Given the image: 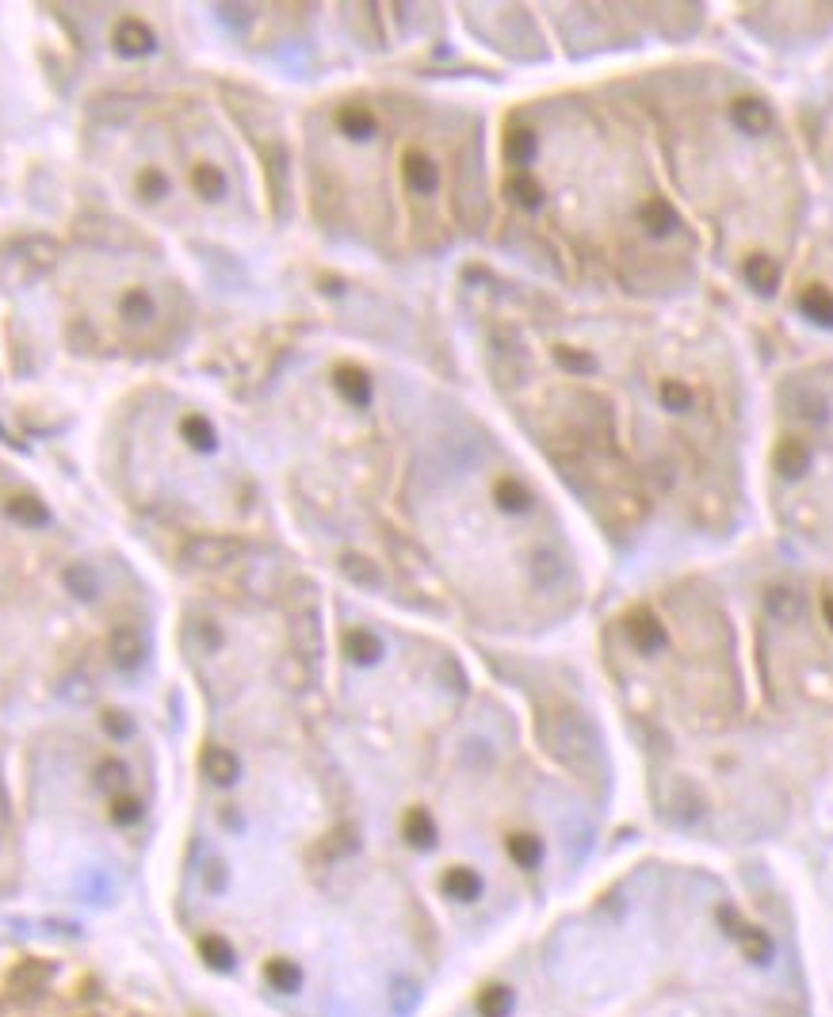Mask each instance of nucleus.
<instances>
[{
    "mask_svg": "<svg viewBox=\"0 0 833 1017\" xmlns=\"http://www.w3.org/2000/svg\"><path fill=\"white\" fill-rule=\"evenodd\" d=\"M344 654L352 658V662H360V666H371V662H379V654H383V643L364 628H352L344 635Z\"/></svg>",
    "mask_w": 833,
    "mask_h": 1017,
    "instance_id": "nucleus-9",
    "label": "nucleus"
},
{
    "mask_svg": "<svg viewBox=\"0 0 833 1017\" xmlns=\"http://www.w3.org/2000/svg\"><path fill=\"white\" fill-rule=\"evenodd\" d=\"M669 815L677 819V823H684V826H692V823H700L704 819V792L692 784L688 777H681V780H673V796H669Z\"/></svg>",
    "mask_w": 833,
    "mask_h": 1017,
    "instance_id": "nucleus-3",
    "label": "nucleus"
},
{
    "mask_svg": "<svg viewBox=\"0 0 833 1017\" xmlns=\"http://www.w3.org/2000/svg\"><path fill=\"white\" fill-rule=\"evenodd\" d=\"M402 173H406V184L413 192H432L436 188V165L428 161L425 153H409L406 161H402Z\"/></svg>",
    "mask_w": 833,
    "mask_h": 1017,
    "instance_id": "nucleus-12",
    "label": "nucleus"
},
{
    "mask_svg": "<svg viewBox=\"0 0 833 1017\" xmlns=\"http://www.w3.org/2000/svg\"><path fill=\"white\" fill-rule=\"evenodd\" d=\"M199 953H203V960H207L211 968H218V972L234 968V949H230L218 933H211V937H203V941H199Z\"/></svg>",
    "mask_w": 833,
    "mask_h": 1017,
    "instance_id": "nucleus-19",
    "label": "nucleus"
},
{
    "mask_svg": "<svg viewBox=\"0 0 833 1017\" xmlns=\"http://www.w3.org/2000/svg\"><path fill=\"white\" fill-rule=\"evenodd\" d=\"M734 941H738V949L746 960L753 964H769L772 960V937L761 926H749V922H738L734 926Z\"/></svg>",
    "mask_w": 833,
    "mask_h": 1017,
    "instance_id": "nucleus-6",
    "label": "nucleus"
},
{
    "mask_svg": "<svg viewBox=\"0 0 833 1017\" xmlns=\"http://www.w3.org/2000/svg\"><path fill=\"white\" fill-rule=\"evenodd\" d=\"M516 1006L513 991L505 987V983H490L482 995H478V1014L482 1017H509Z\"/></svg>",
    "mask_w": 833,
    "mask_h": 1017,
    "instance_id": "nucleus-16",
    "label": "nucleus"
},
{
    "mask_svg": "<svg viewBox=\"0 0 833 1017\" xmlns=\"http://www.w3.org/2000/svg\"><path fill=\"white\" fill-rule=\"evenodd\" d=\"M623 631H627V639H631V647L639 650V654H658L665 647V624L654 616V612H631L627 620H623Z\"/></svg>",
    "mask_w": 833,
    "mask_h": 1017,
    "instance_id": "nucleus-2",
    "label": "nucleus"
},
{
    "mask_svg": "<svg viewBox=\"0 0 833 1017\" xmlns=\"http://www.w3.org/2000/svg\"><path fill=\"white\" fill-rule=\"evenodd\" d=\"M142 658V639L138 635H119L115 639V662L119 666H134Z\"/></svg>",
    "mask_w": 833,
    "mask_h": 1017,
    "instance_id": "nucleus-22",
    "label": "nucleus"
},
{
    "mask_svg": "<svg viewBox=\"0 0 833 1017\" xmlns=\"http://www.w3.org/2000/svg\"><path fill=\"white\" fill-rule=\"evenodd\" d=\"M776 467H780V475L784 478H799L807 471V448H803V440H784L780 448H776Z\"/></svg>",
    "mask_w": 833,
    "mask_h": 1017,
    "instance_id": "nucleus-17",
    "label": "nucleus"
},
{
    "mask_svg": "<svg viewBox=\"0 0 833 1017\" xmlns=\"http://www.w3.org/2000/svg\"><path fill=\"white\" fill-rule=\"evenodd\" d=\"M746 280L753 283L757 291H772V287H776V280H780V272H776L772 257H765V253H753V257L746 260Z\"/></svg>",
    "mask_w": 833,
    "mask_h": 1017,
    "instance_id": "nucleus-18",
    "label": "nucleus"
},
{
    "mask_svg": "<svg viewBox=\"0 0 833 1017\" xmlns=\"http://www.w3.org/2000/svg\"><path fill=\"white\" fill-rule=\"evenodd\" d=\"M795 413H799V417H811V421H822V417H826V402H822L818 394H803Z\"/></svg>",
    "mask_w": 833,
    "mask_h": 1017,
    "instance_id": "nucleus-23",
    "label": "nucleus"
},
{
    "mask_svg": "<svg viewBox=\"0 0 833 1017\" xmlns=\"http://www.w3.org/2000/svg\"><path fill=\"white\" fill-rule=\"evenodd\" d=\"M203 769H207V777H211L214 784H234L237 773H241L237 758L230 750H222V746H211V750L203 754Z\"/></svg>",
    "mask_w": 833,
    "mask_h": 1017,
    "instance_id": "nucleus-14",
    "label": "nucleus"
},
{
    "mask_svg": "<svg viewBox=\"0 0 833 1017\" xmlns=\"http://www.w3.org/2000/svg\"><path fill=\"white\" fill-rule=\"evenodd\" d=\"M539 735H543V746L551 750V758L562 761L577 777H589V773L600 769L597 738H593L589 723L581 719L577 708H566V704L547 708L543 719H539Z\"/></svg>",
    "mask_w": 833,
    "mask_h": 1017,
    "instance_id": "nucleus-1",
    "label": "nucleus"
},
{
    "mask_svg": "<svg viewBox=\"0 0 833 1017\" xmlns=\"http://www.w3.org/2000/svg\"><path fill=\"white\" fill-rule=\"evenodd\" d=\"M111 815H115L119 823H130V819H138V803H134V800H115Z\"/></svg>",
    "mask_w": 833,
    "mask_h": 1017,
    "instance_id": "nucleus-24",
    "label": "nucleus"
},
{
    "mask_svg": "<svg viewBox=\"0 0 833 1017\" xmlns=\"http://www.w3.org/2000/svg\"><path fill=\"white\" fill-rule=\"evenodd\" d=\"M46 979H50V968H46V964H39V960H23L20 968L12 972V979H8V987H12V995L16 998H35L46 987Z\"/></svg>",
    "mask_w": 833,
    "mask_h": 1017,
    "instance_id": "nucleus-7",
    "label": "nucleus"
},
{
    "mask_svg": "<svg viewBox=\"0 0 833 1017\" xmlns=\"http://www.w3.org/2000/svg\"><path fill=\"white\" fill-rule=\"evenodd\" d=\"M402 834H406V842L417 845V849H428V845L436 842V826H432L425 807L406 811V819H402Z\"/></svg>",
    "mask_w": 833,
    "mask_h": 1017,
    "instance_id": "nucleus-15",
    "label": "nucleus"
},
{
    "mask_svg": "<svg viewBox=\"0 0 833 1017\" xmlns=\"http://www.w3.org/2000/svg\"><path fill=\"white\" fill-rule=\"evenodd\" d=\"M765 608L772 612V620L791 624V620L803 612V601H799V593H795L791 585H772L769 593H765Z\"/></svg>",
    "mask_w": 833,
    "mask_h": 1017,
    "instance_id": "nucleus-10",
    "label": "nucleus"
},
{
    "mask_svg": "<svg viewBox=\"0 0 833 1017\" xmlns=\"http://www.w3.org/2000/svg\"><path fill=\"white\" fill-rule=\"evenodd\" d=\"M505 849H509V857H513L520 868H535L539 861H543V842H539L535 834H528V830H516V834H509Z\"/></svg>",
    "mask_w": 833,
    "mask_h": 1017,
    "instance_id": "nucleus-13",
    "label": "nucleus"
},
{
    "mask_svg": "<svg viewBox=\"0 0 833 1017\" xmlns=\"http://www.w3.org/2000/svg\"><path fill=\"white\" fill-rule=\"evenodd\" d=\"M4 834H8V800L0 792V842H4Z\"/></svg>",
    "mask_w": 833,
    "mask_h": 1017,
    "instance_id": "nucleus-25",
    "label": "nucleus"
},
{
    "mask_svg": "<svg viewBox=\"0 0 833 1017\" xmlns=\"http://www.w3.org/2000/svg\"><path fill=\"white\" fill-rule=\"evenodd\" d=\"M440 888H444V895L455 899V903H474V899L482 895V876L467 865H451L448 872L440 876Z\"/></svg>",
    "mask_w": 833,
    "mask_h": 1017,
    "instance_id": "nucleus-4",
    "label": "nucleus"
},
{
    "mask_svg": "<svg viewBox=\"0 0 833 1017\" xmlns=\"http://www.w3.org/2000/svg\"><path fill=\"white\" fill-rule=\"evenodd\" d=\"M642 218H646V230H650V234H669V230L677 226V215H673V207H669L665 199H650Z\"/></svg>",
    "mask_w": 833,
    "mask_h": 1017,
    "instance_id": "nucleus-20",
    "label": "nucleus"
},
{
    "mask_svg": "<svg viewBox=\"0 0 833 1017\" xmlns=\"http://www.w3.org/2000/svg\"><path fill=\"white\" fill-rule=\"evenodd\" d=\"M730 115H734V123H738L742 130H749V134H765V130L772 127L769 104H765V100H757V96H738V100H734V108H730Z\"/></svg>",
    "mask_w": 833,
    "mask_h": 1017,
    "instance_id": "nucleus-5",
    "label": "nucleus"
},
{
    "mask_svg": "<svg viewBox=\"0 0 833 1017\" xmlns=\"http://www.w3.org/2000/svg\"><path fill=\"white\" fill-rule=\"evenodd\" d=\"M822 608H826V620H830V628H833V593L826 597V601H822Z\"/></svg>",
    "mask_w": 833,
    "mask_h": 1017,
    "instance_id": "nucleus-26",
    "label": "nucleus"
},
{
    "mask_svg": "<svg viewBox=\"0 0 833 1017\" xmlns=\"http://www.w3.org/2000/svg\"><path fill=\"white\" fill-rule=\"evenodd\" d=\"M264 979H268L276 991H283V995H291V991H299V987H302L299 964H295V960H287V956H276V960H268V964H264Z\"/></svg>",
    "mask_w": 833,
    "mask_h": 1017,
    "instance_id": "nucleus-11",
    "label": "nucleus"
},
{
    "mask_svg": "<svg viewBox=\"0 0 833 1017\" xmlns=\"http://www.w3.org/2000/svg\"><path fill=\"white\" fill-rule=\"evenodd\" d=\"M658 398H662L665 410H673V413L692 410V390L684 387L681 379H665L662 387H658Z\"/></svg>",
    "mask_w": 833,
    "mask_h": 1017,
    "instance_id": "nucleus-21",
    "label": "nucleus"
},
{
    "mask_svg": "<svg viewBox=\"0 0 833 1017\" xmlns=\"http://www.w3.org/2000/svg\"><path fill=\"white\" fill-rule=\"evenodd\" d=\"M799 310H803L807 318H814V322L833 325V295L822 283H811V287L799 291Z\"/></svg>",
    "mask_w": 833,
    "mask_h": 1017,
    "instance_id": "nucleus-8",
    "label": "nucleus"
}]
</instances>
